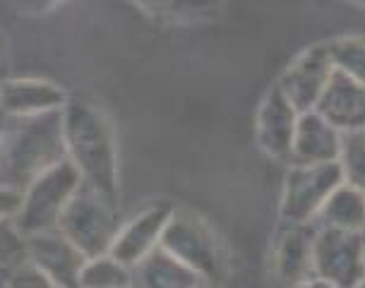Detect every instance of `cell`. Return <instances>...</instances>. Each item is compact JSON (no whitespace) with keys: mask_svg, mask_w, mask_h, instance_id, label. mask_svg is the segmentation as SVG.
Listing matches in <instances>:
<instances>
[{"mask_svg":"<svg viewBox=\"0 0 365 288\" xmlns=\"http://www.w3.org/2000/svg\"><path fill=\"white\" fill-rule=\"evenodd\" d=\"M63 140L68 161L80 171L84 185L118 205V149L108 115L91 103L68 101L63 108Z\"/></svg>","mask_w":365,"mask_h":288,"instance_id":"obj_1","label":"cell"},{"mask_svg":"<svg viewBox=\"0 0 365 288\" xmlns=\"http://www.w3.org/2000/svg\"><path fill=\"white\" fill-rule=\"evenodd\" d=\"M68 159L63 140V110L8 123L0 144V185L24 192L38 175Z\"/></svg>","mask_w":365,"mask_h":288,"instance_id":"obj_2","label":"cell"},{"mask_svg":"<svg viewBox=\"0 0 365 288\" xmlns=\"http://www.w3.org/2000/svg\"><path fill=\"white\" fill-rule=\"evenodd\" d=\"M159 247L192 269L207 286L224 281L226 277L228 254L224 240L210 221L192 209H173Z\"/></svg>","mask_w":365,"mask_h":288,"instance_id":"obj_3","label":"cell"},{"mask_svg":"<svg viewBox=\"0 0 365 288\" xmlns=\"http://www.w3.org/2000/svg\"><path fill=\"white\" fill-rule=\"evenodd\" d=\"M80 187L82 175L68 159L38 175L22 192V205H19L17 216L12 219L19 233L29 238V235L58 231L65 209Z\"/></svg>","mask_w":365,"mask_h":288,"instance_id":"obj_4","label":"cell"},{"mask_svg":"<svg viewBox=\"0 0 365 288\" xmlns=\"http://www.w3.org/2000/svg\"><path fill=\"white\" fill-rule=\"evenodd\" d=\"M123 221L118 219V205L108 202L94 187L84 185L77 190L73 202L65 209L58 233L73 243L84 257L108 254Z\"/></svg>","mask_w":365,"mask_h":288,"instance_id":"obj_5","label":"cell"},{"mask_svg":"<svg viewBox=\"0 0 365 288\" xmlns=\"http://www.w3.org/2000/svg\"><path fill=\"white\" fill-rule=\"evenodd\" d=\"M341 185V173L336 163L322 166H291L284 178L279 219L291 226H315L319 209L329 195Z\"/></svg>","mask_w":365,"mask_h":288,"instance_id":"obj_6","label":"cell"},{"mask_svg":"<svg viewBox=\"0 0 365 288\" xmlns=\"http://www.w3.org/2000/svg\"><path fill=\"white\" fill-rule=\"evenodd\" d=\"M312 274L334 288H354L365 279V233L317 228L312 240Z\"/></svg>","mask_w":365,"mask_h":288,"instance_id":"obj_7","label":"cell"},{"mask_svg":"<svg viewBox=\"0 0 365 288\" xmlns=\"http://www.w3.org/2000/svg\"><path fill=\"white\" fill-rule=\"evenodd\" d=\"M334 75V63L329 56L327 43H315L305 48L301 56L293 61L279 80V89L293 103L298 113L315 110L319 96L327 89V84Z\"/></svg>","mask_w":365,"mask_h":288,"instance_id":"obj_8","label":"cell"},{"mask_svg":"<svg viewBox=\"0 0 365 288\" xmlns=\"http://www.w3.org/2000/svg\"><path fill=\"white\" fill-rule=\"evenodd\" d=\"M317 226H279L269 252V277L279 288H291L315 279L312 274V240Z\"/></svg>","mask_w":365,"mask_h":288,"instance_id":"obj_9","label":"cell"},{"mask_svg":"<svg viewBox=\"0 0 365 288\" xmlns=\"http://www.w3.org/2000/svg\"><path fill=\"white\" fill-rule=\"evenodd\" d=\"M173 209L175 207L171 202H156V205L137 212L133 219L123 221L113 247H110V254L133 269L137 262H142L161 245Z\"/></svg>","mask_w":365,"mask_h":288,"instance_id":"obj_10","label":"cell"},{"mask_svg":"<svg viewBox=\"0 0 365 288\" xmlns=\"http://www.w3.org/2000/svg\"><path fill=\"white\" fill-rule=\"evenodd\" d=\"M68 94L56 82L38 77H12L0 80V115L22 120L46 113H58L68 106Z\"/></svg>","mask_w":365,"mask_h":288,"instance_id":"obj_11","label":"cell"},{"mask_svg":"<svg viewBox=\"0 0 365 288\" xmlns=\"http://www.w3.org/2000/svg\"><path fill=\"white\" fill-rule=\"evenodd\" d=\"M27 262L48 277L58 288H80V274L87 257L58 231L27 238Z\"/></svg>","mask_w":365,"mask_h":288,"instance_id":"obj_12","label":"cell"},{"mask_svg":"<svg viewBox=\"0 0 365 288\" xmlns=\"http://www.w3.org/2000/svg\"><path fill=\"white\" fill-rule=\"evenodd\" d=\"M298 110L286 99L279 84L267 91L257 110V147L274 161H291L293 135L298 125Z\"/></svg>","mask_w":365,"mask_h":288,"instance_id":"obj_13","label":"cell"},{"mask_svg":"<svg viewBox=\"0 0 365 288\" xmlns=\"http://www.w3.org/2000/svg\"><path fill=\"white\" fill-rule=\"evenodd\" d=\"M341 133L329 125L317 110L298 115L296 135H293L289 166H322L336 163Z\"/></svg>","mask_w":365,"mask_h":288,"instance_id":"obj_14","label":"cell"},{"mask_svg":"<svg viewBox=\"0 0 365 288\" xmlns=\"http://www.w3.org/2000/svg\"><path fill=\"white\" fill-rule=\"evenodd\" d=\"M315 110L339 133L365 128V87L349 75L334 70Z\"/></svg>","mask_w":365,"mask_h":288,"instance_id":"obj_15","label":"cell"},{"mask_svg":"<svg viewBox=\"0 0 365 288\" xmlns=\"http://www.w3.org/2000/svg\"><path fill=\"white\" fill-rule=\"evenodd\" d=\"M192 269H187L182 262L171 257L166 250L156 247L142 262L133 267V286L130 288H205Z\"/></svg>","mask_w":365,"mask_h":288,"instance_id":"obj_16","label":"cell"},{"mask_svg":"<svg viewBox=\"0 0 365 288\" xmlns=\"http://www.w3.org/2000/svg\"><path fill=\"white\" fill-rule=\"evenodd\" d=\"M315 226L349 233H365V192L341 182L329 195L324 207L319 209Z\"/></svg>","mask_w":365,"mask_h":288,"instance_id":"obj_17","label":"cell"},{"mask_svg":"<svg viewBox=\"0 0 365 288\" xmlns=\"http://www.w3.org/2000/svg\"><path fill=\"white\" fill-rule=\"evenodd\" d=\"M133 269L118 262L113 254H99L87 259L80 274V288H130Z\"/></svg>","mask_w":365,"mask_h":288,"instance_id":"obj_18","label":"cell"},{"mask_svg":"<svg viewBox=\"0 0 365 288\" xmlns=\"http://www.w3.org/2000/svg\"><path fill=\"white\" fill-rule=\"evenodd\" d=\"M336 166L341 173V182L365 192V128L341 133Z\"/></svg>","mask_w":365,"mask_h":288,"instance_id":"obj_19","label":"cell"},{"mask_svg":"<svg viewBox=\"0 0 365 288\" xmlns=\"http://www.w3.org/2000/svg\"><path fill=\"white\" fill-rule=\"evenodd\" d=\"M334 70L365 87V36H341L327 41Z\"/></svg>","mask_w":365,"mask_h":288,"instance_id":"obj_20","label":"cell"},{"mask_svg":"<svg viewBox=\"0 0 365 288\" xmlns=\"http://www.w3.org/2000/svg\"><path fill=\"white\" fill-rule=\"evenodd\" d=\"M22 264H27V238L12 219H0V277L10 279Z\"/></svg>","mask_w":365,"mask_h":288,"instance_id":"obj_21","label":"cell"},{"mask_svg":"<svg viewBox=\"0 0 365 288\" xmlns=\"http://www.w3.org/2000/svg\"><path fill=\"white\" fill-rule=\"evenodd\" d=\"M8 288H58V286L27 262V264H22L17 272L10 274Z\"/></svg>","mask_w":365,"mask_h":288,"instance_id":"obj_22","label":"cell"},{"mask_svg":"<svg viewBox=\"0 0 365 288\" xmlns=\"http://www.w3.org/2000/svg\"><path fill=\"white\" fill-rule=\"evenodd\" d=\"M22 205V192L0 185V219H15Z\"/></svg>","mask_w":365,"mask_h":288,"instance_id":"obj_23","label":"cell"},{"mask_svg":"<svg viewBox=\"0 0 365 288\" xmlns=\"http://www.w3.org/2000/svg\"><path fill=\"white\" fill-rule=\"evenodd\" d=\"M291 288H334V286L324 284V281H319V279H310V281H303V284L291 286Z\"/></svg>","mask_w":365,"mask_h":288,"instance_id":"obj_24","label":"cell"},{"mask_svg":"<svg viewBox=\"0 0 365 288\" xmlns=\"http://www.w3.org/2000/svg\"><path fill=\"white\" fill-rule=\"evenodd\" d=\"M8 123H10V118L0 115V144H3V140H5V133H8Z\"/></svg>","mask_w":365,"mask_h":288,"instance_id":"obj_25","label":"cell"},{"mask_svg":"<svg viewBox=\"0 0 365 288\" xmlns=\"http://www.w3.org/2000/svg\"><path fill=\"white\" fill-rule=\"evenodd\" d=\"M3 65H5V41L0 36V72H3Z\"/></svg>","mask_w":365,"mask_h":288,"instance_id":"obj_26","label":"cell"},{"mask_svg":"<svg viewBox=\"0 0 365 288\" xmlns=\"http://www.w3.org/2000/svg\"><path fill=\"white\" fill-rule=\"evenodd\" d=\"M354 288H365V279H363V281H361V284H356V286H354Z\"/></svg>","mask_w":365,"mask_h":288,"instance_id":"obj_27","label":"cell"},{"mask_svg":"<svg viewBox=\"0 0 365 288\" xmlns=\"http://www.w3.org/2000/svg\"><path fill=\"white\" fill-rule=\"evenodd\" d=\"M205 288H212V286H205Z\"/></svg>","mask_w":365,"mask_h":288,"instance_id":"obj_28","label":"cell"}]
</instances>
